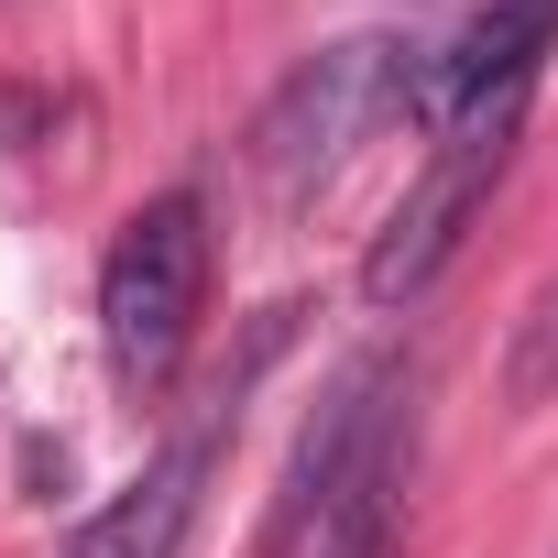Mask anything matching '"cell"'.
Here are the masks:
<instances>
[{"label":"cell","mask_w":558,"mask_h":558,"mask_svg":"<svg viewBox=\"0 0 558 558\" xmlns=\"http://www.w3.org/2000/svg\"><path fill=\"white\" fill-rule=\"evenodd\" d=\"M197 307H208V208L175 186V197H143L99 263V351L121 384H165L197 340Z\"/></svg>","instance_id":"1"},{"label":"cell","mask_w":558,"mask_h":558,"mask_svg":"<svg viewBox=\"0 0 558 558\" xmlns=\"http://www.w3.org/2000/svg\"><path fill=\"white\" fill-rule=\"evenodd\" d=\"M514 132H525V88H514V99H482L471 121L438 132V154L416 165V186L384 208V230H373V252H362V296H373V307H416L438 274H449V252L471 241V219L493 208V186H504V165H514Z\"/></svg>","instance_id":"2"},{"label":"cell","mask_w":558,"mask_h":558,"mask_svg":"<svg viewBox=\"0 0 558 558\" xmlns=\"http://www.w3.org/2000/svg\"><path fill=\"white\" fill-rule=\"evenodd\" d=\"M405 56H416V45L340 34V45H318L307 66H286V88H274V99L252 110V132H241L252 175H263L274 197H307L318 175H340V154H351L384 110H405Z\"/></svg>","instance_id":"3"},{"label":"cell","mask_w":558,"mask_h":558,"mask_svg":"<svg viewBox=\"0 0 558 558\" xmlns=\"http://www.w3.org/2000/svg\"><path fill=\"white\" fill-rule=\"evenodd\" d=\"M547 45H558V0H493V12H471L449 45H416V56H405V121L449 132V121H471L482 99L536 88Z\"/></svg>","instance_id":"4"},{"label":"cell","mask_w":558,"mask_h":558,"mask_svg":"<svg viewBox=\"0 0 558 558\" xmlns=\"http://www.w3.org/2000/svg\"><path fill=\"white\" fill-rule=\"evenodd\" d=\"M208 460H219V427H197V438H175L154 471H132L56 558H175L186 547V525H197V493H208Z\"/></svg>","instance_id":"5"},{"label":"cell","mask_w":558,"mask_h":558,"mask_svg":"<svg viewBox=\"0 0 558 558\" xmlns=\"http://www.w3.org/2000/svg\"><path fill=\"white\" fill-rule=\"evenodd\" d=\"M395 438L373 449V471L340 493V514H329V536H318V558H395Z\"/></svg>","instance_id":"6"},{"label":"cell","mask_w":558,"mask_h":558,"mask_svg":"<svg viewBox=\"0 0 558 558\" xmlns=\"http://www.w3.org/2000/svg\"><path fill=\"white\" fill-rule=\"evenodd\" d=\"M504 395H514V405H547V395H558V274L536 286V307L514 318V351H504Z\"/></svg>","instance_id":"7"}]
</instances>
